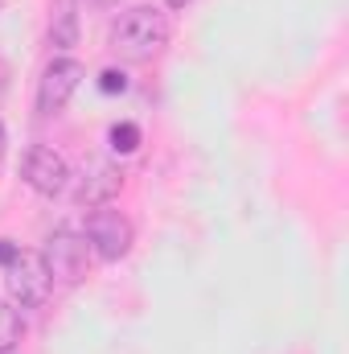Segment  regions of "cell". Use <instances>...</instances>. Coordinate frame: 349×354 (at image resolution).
Instances as JSON below:
<instances>
[{
  "instance_id": "obj_1",
  "label": "cell",
  "mask_w": 349,
  "mask_h": 354,
  "mask_svg": "<svg viewBox=\"0 0 349 354\" xmlns=\"http://www.w3.org/2000/svg\"><path fill=\"white\" fill-rule=\"evenodd\" d=\"M169 17L152 4H136L128 12H119V21L111 25V50L128 62H148L169 46Z\"/></svg>"
},
{
  "instance_id": "obj_2",
  "label": "cell",
  "mask_w": 349,
  "mask_h": 354,
  "mask_svg": "<svg viewBox=\"0 0 349 354\" xmlns=\"http://www.w3.org/2000/svg\"><path fill=\"white\" fill-rule=\"evenodd\" d=\"M83 235H87L90 252H94L99 260H107V264L123 260V256L132 252V239H136L128 214H119V210H111V206H94V210H90Z\"/></svg>"
},
{
  "instance_id": "obj_3",
  "label": "cell",
  "mask_w": 349,
  "mask_h": 354,
  "mask_svg": "<svg viewBox=\"0 0 349 354\" xmlns=\"http://www.w3.org/2000/svg\"><path fill=\"white\" fill-rule=\"evenodd\" d=\"M41 260H46L50 276H54L58 284H79V280L90 272V243H87V235L54 231V235L46 239Z\"/></svg>"
},
{
  "instance_id": "obj_4",
  "label": "cell",
  "mask_w": 349,
  "mask_h": 354,
  "mask_svg": "<svg viewBox=\"0 0 349 354\" xmlns=\"http://www.w3.org/2000/svg\"><path fill=\"white\" fill-rule=\"evenodd\" d=\"M4 284H8V297L17 305L37 309V305H46V297L54 288V276H50V268H46V260L37 252H17V260L8 264Z\"/></svg>"
},
{
  "instance_id": "obj_5",
  "label": "cell",
  "mask_w": 349,
  "mask_h": 354,
  "mask_svg": "<svg viewBox=\"0 0 349 354\" xmlns=\"http://www.w3.org/2000/svg\"><path fill=\"white\" fill-rule=\"evenodd\" d=\"M21 177H25V185H29L33 194L58 198V194L70 185V165H66L62 153H54V149H46V145H33V149H25V157H21Z\"/></svg>"
},
{
  "instance_id": "obj_6",
  "label": "cell",
  "mask_w": 349,
  "mask_h": 354,
  "mask_svg": "<svg viewBox=\"0 0 349 354\" xmlns=\"http://www.w3.org/2000/svg\"><path fill=\"white\" fill-rule=\"evenodd\" d=\"M83 75H87L83 62H74V58H54V62L46 66L41 83H37V111H41V115H58V111L70 103V95L79 91Z\"/></svg>"
},
{
  "instance_id": "obj_7",
  "label": "cell",
  "mask_w": 349,
  "mask_h": 354,
  "mask_svg": "<svg viewBox=\"0 0 349 354\" xmlns=\"http://www.w3.org/2000/svg\"><path fill=\"white\" fill-rule=\"evenodd\" d=\"M119 185H123V174H119L111 161H90L87 174H83V181H79V189H74V202L87 206V210L107 206V202L119 194Z\"/></svg>"
},
{
  "instance_id": "obj_8",
  "label": "cell",
  "mask_w": 349,
  "mask_h": 354,
  "mask_svg": "<svg viewBox=\"0 0 349 354\" xmlns=\"http://www.w3.org/2000/svg\"><path fill=\"white\" fill-rule=\"evenodd\" d=\"M50 41L70 50L79 41V0H54V12H50Z\"/></svg>"
},
{
  "instance_id": "obj_9",
  "label": "cell",
  "mask_w": 349,
  "mask_h": 354,
  "mask_svg": "<svg viewBox=\"0 0 349 354\" xmlns=\"http://www.w3.org/2000/svg\"><path fill=\"white\" fill-rule=\"evenodd\" d=\"M21 334H25V322L17 313V305L0 301V354H12V346L21 342Z\"/></svg>"
},
{
  "instance_id": "obj_10",
  "label": "cell",
  "mask_w": 349,
  "mask_h": 354,
  "mask_svg": "<svg viewBox=\"0 0 349 354\" xmlns=\"http://www.w3.org/2000/svg\"><path fill=\"white\" fill-rule=\"evenodd\" d=\"M107 140H111V149H115V153H123V157H128V153H136V149H140V128L123 120V124H115V128H111V136H107Z\"/></svg>"
},
{
  "instance_id": "obj_11",
  "label": "cell",
  "mask_w": 349,
  "mask_h": 354,
  "mask_svg": "<svg viewBox=\"0 0 349 354\" xmlns=\"http://www.w3.org/2000/svg\"><path fill=\"white\" fill-rule=\"evenodd\" d=\"M99 91H103V95H123V91H128V75L115 71V66H107V71L99 75Z\"/></svg>"
},
{
  "instance_id": "obj_12",
  "label": "cell",
  "mask_w": 349,
  "mask_h": 354,
  "mask_svg": "<svg viewBox=\"0 0 349 354\" xmlns=\"http://www.w3.org/2000/svg\"><path fill=\"white\" fill-rule=\"evenodd\" d=\"M17 252H21V248H17L12 239H0V264H4V268H8L12 260H17Z\"/></svg>"
},
{
  "instance_id": "obj_13",
  "label": "cell",
  "mask_w": 349,
  "mask_h": 354,
  "mask_svg": "<svg viewBox=\"0 0 349 354\" xmlns=\"http://www.w3.org/2000/svg\"><path fill=\"white\" fill-rule=\"evenodd\" d=\"M185 4H189V0H169V8H185Z\"/></svg>"
},
{
  "instance_id": "obj_14",
  "label": "cell",
  "mask_w": 349,
  "mask_h": 354,
  "mask_svg": "<svg viewBox=\"0 0 349 354\" xmlns=\"http://www.w3.org/2000/svg\"><path fill=\"white\" fill-rule=\"evenodd\" d=\"M0 157H4V128H0Z\"/></svg>"
}]
</instances>
